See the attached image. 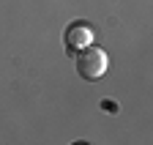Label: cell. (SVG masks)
Instances as JSON below:
<instances>
[{
    "label": "cell",
    "mask_w": 153,
    "mask_h": 145,
    "mask_svg": "<svg viewBox=\"0 0 153 145\" xmlns=\"http://www.w3.org/2000/svg\"><path fill=\"white\" fill-rule=\"evenodd\" d=\"M63 41H66V52L68 55H76V52H82L85 47L93 44V28L88 22H82V19H76V22H71L66 28Z\"/></svg>",
    "instance_id": "obj_2"
},
{
    "label": "cell",
    "mask_w": 153,
    "mask_h": 145,
    "mask_svg": "<svg viewBox=\"0 0 153 145\" xmlns=\"http://www.w3.org/2000/svg\"><path fill=\"white\" fill-rule=\"evenodd\" d=\"M76 74H79L82 80L88 82H96V80H101L107 74V68H109V58H107V52L101 47H85L82 52H76Z\"/></svg>",
    "instance_id": "obj_1"
},
{
    "label": "cell",
    "mask_w": 153,
    "mask_h": 145,
    "mask_svg": "<svg viewBox=\"0 0 153 145\" xmlns=\"http://www.w3.org/2000/svg\"><path fill=\"white\" fill-rule=\"evenodd\" d=\"M71 145H88V142H71Z\"/></svg>",
    "instance_id": "obj_3"
}]
</instances>
